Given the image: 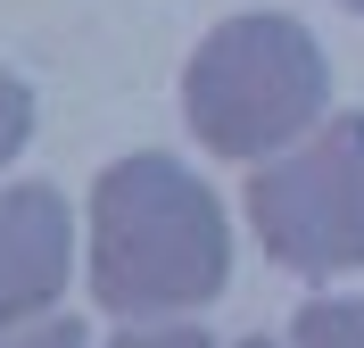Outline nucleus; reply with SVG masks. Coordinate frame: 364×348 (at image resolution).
<instances>
[{
  "instance_id": "3",
  "label": "nucleus",
  "mask_w": 364,
  "mask_h": 348,
  "mask_svg": "<svg viewBox=\"0 0 364 348\" xmlns=\"http://www.w3.org/2000/svg\"><path fill=\"white\" fill-rule=\"evenodd\" d=\"M249 224L290 274L364 265V116H331L249 174Z\"/></svg>"
},
{
  "instance_id": "4",
  "label": "nucleus",
  "mask_w": 364,
  "mask_h": 348,
  "mask_svg": "<svg viewBox=\"0 0 364 348\" xmlns=\"http://www.w3.org/2000/svg\"><path fill=\"white\" fill-rule=\"evenodd\" d=\"M67 199L42 183L0 191V340L25 324H42V307L67 290Z\"/></svg>"
},
{
  "instance_id": "2",
  "label": "nucleus",
  "mask_w": 364,
  "mask_h": 348,
  "mask_svg": "<svg viewBox=\"0 0 364 348\" xmlns=\"http://www.w3.org/2000/svg\"><path fill=\"white\" fill-rule=\"evenodd\" d=\"M323 100H331V75L315 33L273 9L224 17L182 67V116L215 158H282L323 125Z\"/></svg>"
},
{
  "instance_id": "7",
  "label": "nucleus",
  "mask_w": 364,
  "mask_h": 348,
  "mask_svg": "<svg viewBox=\"0 0 364 348\" xmlns=\"http://www.w3.org/2000/svg\"><path fill=\"white\" fill-rule=\"evenodd\" d=\"M0 348H83V324H75V315H42V324L9 332Z\"/></svg>"
},
{
  "instance_id": "8",
  "label": "nucleus",
  "mask_w": 364,
  "mask_h": 348,
  "mask_svg": "<svg viewBox=\"0 0 364 348\" xmlns=\"http://www.w3.org/2000/svg\"><path fill=\"white\" fill-rule=\"evenodd\" d=\"M116 348H207L199 324H133V332H116Z\"/></svg>"
},
{
  "instance_id": "9",
  "label": "nucleus",
  "mask_w": 364,
  "mask_h": 348,
  "mask_svg": "<svg viewBox=\"0 0 364 348\" xmlns=\"http://www.w3.org/2000/svg\"><path fill=\"white\" fill-rule=\"evenodd\" d=\"M240 348H273V340H240Z\"/></svg>"
},
{
  "instance_id": "10",
  "label": "nucleus",
  "mask_w": 364,
  "mask_h": 348,
  "mask_svg": "<svg viewBox=\"0 0 364 348\" xmlns=\"http://www.w3.org/2000/svg\"><path fill=\"white\" fill-rule=\"evenodd\" d=\"M348 9H364V0H348Z\"/></svg>"
},
{
  "instance_id": "1",
  "label": "nucleus",
  "mask_w": 364,
  "mask_h": 348,
  "mask_svg": "<svg viewBox=\"0 0 364 348\" xmlns=\"http://www.w3.org/2000/svg\"><path fill=\"white\" fill-rule=\"evenodd\" d=\"M232 274V232L215 191L166 149L116 158L91 191V290L116 315L207 307Z\"/></svg>"
},
{
  "instance_id": "5",
  "label": "nucleus",
  "mask_w": 364,
  "mask_h": 348,
  "mask_svg": "<svg viewBox=\"0 0 364 348\" xmlns=\"http://www.w3.org/2000/svg\"><path fill=\"white\" fill-rule=\"evenodd\" d=\"M298 348H364V299H315L298 307Z\"/></svg>"
},
{
  "instance_id": "6",
  "label": "nucleus",
  "mask_w": 364,
  "mask_h": 348,
  "mask_svg": "<svg viewBox=\"0 0 364 348\" xmlns=\"http://www.w3.org/2000/svg\"><path fill=\"white\" fill-rule=\"evenodd\" d=\"M25 133H33V92H25L17 75H0V158H17Z\"/></svg>"
}]
</instances>
